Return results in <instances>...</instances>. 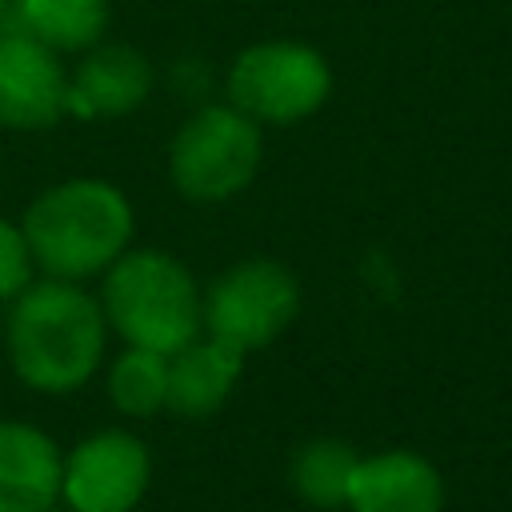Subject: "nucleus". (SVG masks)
Returning <instances> with one entry per match:
<instances>
[{
	"mask_svg": "<svg viewBox=\"0 0 512 512\" xmlns=\"http://www.w3.org/2000/svg\"><path fill=\"white\" fill-rule=\"evenodd\" d=\"M104 324V308L72 280H44L16 296L8 360L28 388L72 392L100 368Z\"/></svg>",
	"mask_w": 512,
	"mask_h": 512,
	"instance_id": "1",
	"label": "nucleus"
},
{
	"mask_svg": "<svg viewBox=\"0 0 512 512\" xmlns=\"http://www.w3.org/2000/svg\"><path fill=\"white\" fill-rule=\"evenodd\" d=\"M32 264L52 280H84L112 268L132 240V204L108 180H64L24 212Z\"/></svg>",
	"mask_w": 512,
	"mask_h": 512,
	"instance_id": "2",
	"label": "nucleus"
},
{
	"mask_svg": "<svg viewBox=\"0 0 512 512\" xmlns=\"http://www.w3.org/2000/svg\"><path fill=\"white\" fill-rule=\"evenodd\" d=\"M104 320L148 352H180L204 328V300L192 272L164 252H128L104 280Z\"/></svg>",
	"mask_w": 512,
	"mask_h": 512,
	"instance_id": "3",
	"label": "nucleus"
},
{
	"mask_svg": "<svg viewBox=\"0 0 512 512\" xmlns=\"http://www.w3.org/2000/svg\"><path fill=\"white\" fill-rule=\"evenodd\" d=\"M172 184L200 204H216L252 184L260 168V128L232 104L200 108L172 140Z\"/></svg>",
	"mask_w": 512,
	"mask_h": 512,
	"instance_id": "4",
	"label": "nucleus"
},
{
	"mask_svg": "<svg viewBox=\"0 0 512 512\" xmlns=\"http://www.w3.org/2000/svg\"><path fill=\"white\" fill-rule=\"evenodd\" d=\"M332 92L328 60L296 40L252 44L228 72V100L256 124H292L312 116Z\"/></svg>",
	"mask_w": 512,
	"mask_h": 512,
	"instance_id": "5",
	"label": "nucleus"
},
{
	"mask_svg": "<svg viewBox=\"0 0 512 512\" xmlns=\"http://www.w3.org/2000/svg\"><path fill=\"white\" fill-rule=\"evenodd\" d=\"M296 312L300 284L276 260H244L228 268L204 300L208 336L232 344L236 352H256L272 344L296 320Z\"/></svg>",
	"mask_w": 512,
	"mask_h": 512,
	"instance_id": "6",
	"label": "nucleus"
},
{
	"mask_svg": "<svg viewBox=\"0 0 512 512\" xmlns=\"http://www.w3.org/2000/svg\"><path fill=\"white\" fill-rule=\"evenodd\" d=\"M152 460L132 432H96L60 464V496L72 512H132L148 488Z\"/></svg>",
	"mask_w": 512,
	"mask_h": 512,
	"instance_id": "7",
	"label": "nucleus"
},
{
	"mask_svg": "<svg viewBox=\"0 0 512 512\" xmlns=\"http://www.w3.org/2000/svg\"><path fill=\"white\" fill-rule=\"evenodd\" d=\"M60 116H68V76L56 52L16 28L0 32V124L32 132Z\"/></svg>",
	"mask_w": 512,
	"mask_h": 512,
	"instance_id": "8",
	"label": "nucleus"
},
{
	"mask_svg": "<svg viewBox=\"0 0 512 512\" xmlns=\"http://www.w3.org/2000/svg\"><path fill=\"white\" fill-rule=\"evenodd\" d=\"M152 68L132 44H92L80 68L68 76V112L80 120L128 116L144 104Z\"/></svg>",
	"mask_w": 512,
	"mask_h": 512,
	"instance_id": "9",
	"label": "nucleus"
},
{
	"mask_svg": "<svg viewBox=\"0 0 512 512\" xmlns=\"http://www.w3.org/2000/svg\"><path fill=\"white\" fill-rule=\"evenodd\" d=\"M352 512H440L444 508V480L420 452H376L360 456L348 500Z\"/></svg>",
	"mask_w": 512,
	"mask_h": 512,
	"instance_id": "10",
	"label": "nucleus"
},
{
	"mask_svg": "<svg viewBox=\"0 0 512 512\" xmlns=\"http://www.w3.org/2000/svg\"><path fill=\"white\" fill-rule=\"evenodd\" d=\"M60 464L48 432L0 420V512H48L60 500Z\"/></svg>",
	"mask_w": 512,
	"mask_h": 512,
	"instance_id": "11",
	"label": "nucleus"
},
{
	"mask_svg": "<svg viewBox=\"0 0 512 512\" xmlns=\"http://www.w3.org/2000/svg\"><path fill=\"white\" fill-rule=\"evenodd\" d=\"M244 368V352H236L232 344L208 336V340H192L180 352L168 356V400L164 408H176L180 416H208L216 412L228 392L236 388Z\"/></svg>",
	"mask_w": 512,
	"mask_h": 512,
	"instance_id": "12",
	"label": "nucleus"
},
{
	"mask_svg": "<svg viewBox=\"0 0 512 512\" xmlns=\"http://www.w3.org/2000/svg\"><path fill=\"white\" fill-rule=\"evenodd\" d=\"M16 32L52 52H80L100 44L108 28V0H12Z\"/></svg>",
	"mask_w": 512,
	"mask_h": 512,
	"instance_id": "13",
	"label": "nucleus"
},
{
	"mask_svg": "<svg viewBox=\"0 0 512 512\" xmlns=\"http://www.w3.org/2000/svg\"><path fill=\"white\" fill-rule=\"evenodd\" d=\"M356 452L340 440H312L292 460V488L300 500L316 508H344L348 484L356 472Z\"/></svg>",
	"mask_w": 512,
	"mask_h": 512,
	"instance_id": "14",
	"label": "nucleus"
},
{
	"mask_svg": "<svg viewBox=\"0 0 512 512\" xmlns=\"http://www.w3.org/2000/svg\"><path fill=\"white\" fill-rule=\"evenodd\" d=\"M108 392H112L116 408L128 416L160 412L168 400V356L128 344V352H120L108 372Z\"/></svg>",
	"mask_w": 512,
	"mask_h": 512,
	"instance_id": "15",
	"label": "nucleus"
},
{
	"mask_svg": "<svg viewBox=\"0 0 512 512\" xmlns=\"http://www.w3.org/2000/svg\"><path fill=\"white\" fill-rule=\"evenodd\" d=\"M32 280V252L16 224L0 220V300H12Z\"/></svg>",
	"mask_w": 512,
	"mask_h": 512,
	"instance_id": "16",
	"label": "nucleus"
},
{
	"mask_svg": "<svg viewBox=\"0 0 512 512\" xmlns=\"http://www.w3.org/2000/svg\"><path fill=\"white\" fill-rule=\"evenodd\" d=\"M8 8H12V0H0V20L8 16Z\"/></svg>",
	"mask_w": 512,
	"mask_h": 512,
	"instance_id": "17",
	"label": "nucleus"
}]
</instances>
